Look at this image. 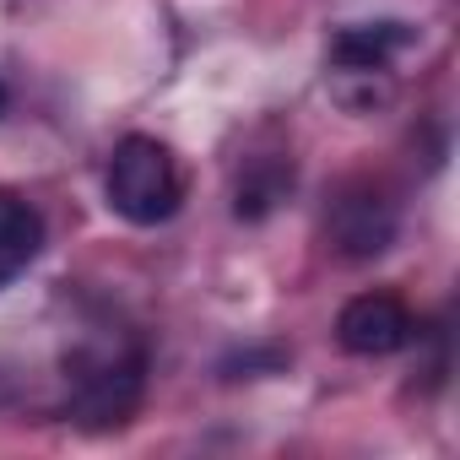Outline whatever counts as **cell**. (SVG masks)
Returning <instances> with one entry per match:
<instances>
[{"label":"cell","instance_id":"6da1fadb","mask_svg":"<svg viewBox=\"0 0 460 460\" xmlns=\"http://www.w3.org/2000/svg\"><path fill=\"white\" fill-rule=\"evenodd\" d=\"M184 184H179V163L157 136H125L109 157V206L136 222V227H157L179 211Z\"/></svg>","mask_w":460,"mask_h":460},{"label":"cell","instance_id":"7a4b0ae2","mask_svg":"<svg viewBox=\"0 0 460 460\" xmlns=\"http://www.w3.org/2000/svg\"><path fill=\"white\" fill-rule=\"evenodd\" d=\"M76 395H71V417L82 428H119L130 422V411L141 406V358L136 352H109L93 363H76Z\"/></svg>","mask_w":460,"mask_h":460},{"label":"cell","instance_id":"3957f363","mask_svg":"<svg viewBox=\"0 0 460 460\" xmlns=\"http://www.w3.org/2000/svg\"><path fill=\"white\" fill-rule=\"evenodd\" d=\"M325 234H331V250H336V255H347V261H374V255H385L390 239H395V206H390L379 190L352 184V190L331 206Z\"/></svg>","mask_w":460,"mask_h":460},{"label":"cell","instance_id":"277c9868","mask_svg":"<svg viewBox=\"0 0 460 460\" xmlns=\"http://www.w3.org/2000/svg\"><path fill=\"white\" fill-rule=\"evenodd\" d=\"M411 331L417 325H411L406 304L390 298V293H363L336 314V341L358 358H390L411 341Z\"/></svg>","mask_w":460,"mask_h":460},{"label":"cell","instance_id":"5b68a950","mask_svg":"<svg viewBox=\"0 0 460 460\" xmlns=\"http://www.w3.org/2000/svg\"><path fill=\"white\" fill-rule=\"evenodd\" d=\"M411 39H417V33H411L406 22H358V28H341V33H336L331 55H336L341 71L368 76V71H385L401 49H411Z\"/></svg>","mask_w":460,"mask_h":460},{"label":"cell","instance_id":"8992f818","mask_svg":"<svg viewBox=\"0 0 460 460\" xmlns=\"http://www.w3.org/2000/svg\"><path fill=\"white\" fill-rule=\"evenodd\" d=\"M39 250H44V217L22 195L0 190V282H12L17 271H28Z\"/></svg>","mask_w":460,"mask_h":460},{"label":"cell","instance_id":"52a82bcc","mask_svg":"<svg viewBox=\"0 0 460 460\" xmlns=\"http://www.w3.org/2000/svg\"><path fill=\"white\" fill-rule=\"evenodd\" d=\"M0 114H6V87H0Z\"/></svg>","mask_w":460,"mask_h":460}]
</instances>
